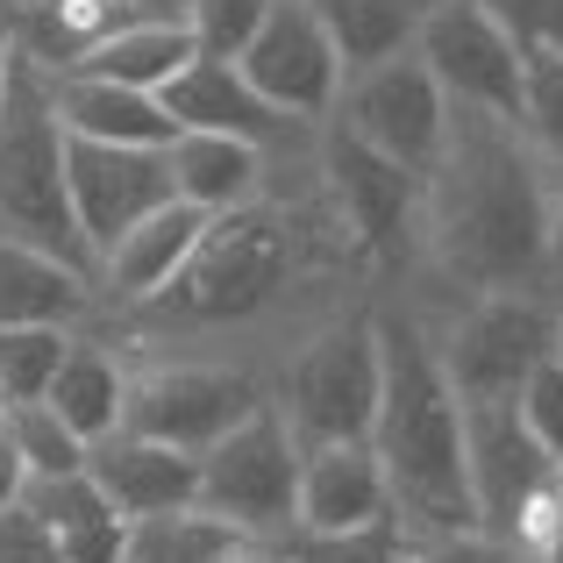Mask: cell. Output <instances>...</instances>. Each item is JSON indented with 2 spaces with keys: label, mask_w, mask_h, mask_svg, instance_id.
I'll return each mask as SVG.
<instances>
[{
  "label": "cell",
  "mask_w": 563,
  "mask_h": 563,
  "mask_svg": "<svg viewBox=\"0 0 563 563\" xmlns=\"http://www.w3.org/2000/svg\"><path fill=\"white\" fill-rule=\"evenodd\" d=\"M264 14H272V0H186V29L207 57H235Z\"/></svg>",
  "instance_id": "obj_31"
},
{
  "label": "cell",
  "mask_w": 563,
  "mask_h": 563,
  "mask_svg": "<svg viewBox=\"0 0 563 563\" xmlns=\"http://www.w3.org/2000/svg\"><path fill=\"white\" fill-rule=\"evenodd\" d=\"M556 357H563V314H556Z\"/></svg>",
  "instance_id": "obj_44"
},
{
  "label": "cell",
  "mask_w": 563,
  "mask_h": 563,
  "mask_svg": "<svg viewBox=\"0 0 563 563\" xmlns=\"http://www.w3.org/2000/svg\"><path fill=\"white\" fill-rule=\"evenodd\" d=\"M192 507L235 521L250 542H286L300 521V435L264 399L257 413L200 450V499Z\"/></svg>",
  "instance_id": "obj_5"
},
{
  "label": "cell",
  "mask_w": 563,
  "mask_h": 563,
  "mask_svg": "<svg viewBox=\"0 0 563 563\" xmlns=\"http://www.w3.org/2000/svg\"><path fill=\"white\" fill-rule=\"evenodd\" d=\"M514 413L528 421V435L550 450V464L563 456V357H542L536 372L521 378V393H514Z\"/></svg>",
  "instance_id": "obj_33"
},
{
  "label": "cell",
  "mask_w": 563,
  "mask_h": 563,
  "mask_svg": "<svg viewBox=\"0 0 563 563\" xmlns=\"http://www.w3.org/2000/svg\"><path fill=\"white\" fill-rule=\"evenodd\" d=\"M407 563H428V550H421V542H413V550H407Z\"/></svg>",
  "instance_id": "obj_42"
},
{
  "label": "cell",
  "mask_w": 563,
  "mask_h": 563,
  "mask_svg": "<svg viewBox=\"0 0 563 563\" xmlns=\"http://www.w3.org/2000/svg\"><path fill=\"white\" fill-rule=\"evenodd\" d=\"M314 14H321V29H329L343 71H357V65L413 51V29H421L428 0H314Z\"/></svg>",
  "instance_id": "obj_25"
},
{
  "label": "cell",
  "mask_w": 563,
  "mask_h": 563,
  "mask_svg": "<svg viewBox=\"0 0 563 563\" xmlns=\"http://www.w3.org/2000/svg\"><path fill=\"white\" fill-rule=\"evenodd\" d=\"M321 179H329V200H335V214H343V229L357 235L364 257L393 264L421 243V172L393 165L372 143L343 136V129L329 122V136H321Z\"/></svg>",
  "instance_id": "obj_11"
},
{
  "label": "cell",
  "mask_w": 563,
  "mask_h": 563,
  "mask_svg": "<svg viewBox=\"0 0 563 563\" xmlns=\"http://www.w3.org/2000/svg\"><path fill=\"white\" fill-rule=\"evenodd\" d=\"M22 507L36 514L51 536H71V528H93V521H108V493L93 485V471H36V478L22 485Z\"/></svg>",
  "instance_id": "obj_27"
},
{
  "label": "cell",
  "mask_w": 563,
  "mask_h": 563,
  "mask_svg": "<svg viewBox=\"0 0 563 563\" xmlns=\"http://www.w3.org/2000/svg\"><path fill=\"white\" fill-rule=\"evenodd\" d=\"M165 165H172V200L200 207V214H229V207L264 200L272 157L243 136H221V129H179L165 143Z\"/></svg>",
  "instance_id": "obj_19"
},
{
  "label": "cell",
  "mask_w": 563,
  "mask_h": 563,
  "mask_svg": "<svg viewBox=\"0 0 563 563\" xmlns=\"http://www.w3.org/2000/svg\"><path fill=\"white\" fill-rule=\"evenodd\" d=\"M43 407H51L79 442H100L108 428H122L129 372H122V364H114L100 343H79V335H71V350H65V364H57V378L43 385Z\"/></svg>",
  "instance_id": "obj_23"
},
{
  "label": "cell",
  "mask_w": 563,
  "mask_h": 563,
  "mask_svg": "<svg viewBox=\"0 0 563 563\" xmlns=\"http://www.w3.org/2000/svg\"><path fill=\"white\" fill-rule=\"evenodd\" d=\"M65 350H71L65 321H14V329H0V393H8V407L43 399V385L57 378Z\"/></svg>",
  "instance_id": "obj_26"
},
{
  "label": "cell",
  "mask_w": 563,
  "mask_h": 563,
  "mask_svg": "<svg viewBox=\"0 0 563 563\" xmlns=\"http://www.w3.org/2000/svg\"><path fill=\"white\" fill-rule=\"evenodd\" d=\"M200 57L186 22H157V14H129L114 22L100 43H86L65 71H86V79H114V86H143V93H165L172 79Z\"/></svg>",
  "instance_id": "obj_21"
},
{
  "label": "cell",
  "mask_w": 563,
  "mask_h": 563,
  "mask_svg": "<svg viewBox=\"0 0 563 563\" xmlns=\"http://www.w3.org/2000/svg\"><path fill=\"white\" fill-rule=\"evenodd\" d=\"M507 542H514L528 563H563V485H556V478H542L536 493L521 499Z\"/></svg>",
  "instance_id": "obj_32"
},
{
  "label": "cell",
  "mask_w": 563,
  "mask_h": 563,
  "mask_svg": "<svg viewBox=\"0 0 563 563\" xmlns=\"http://www.w3.org/2000/svg\"><path fill=\"white\" fill-rule=\"evenodd\" d=\"M278 413L300 442H357L372 435L378 407V329L372 321H335L321 329L278 378Z\"/></svg>",
  "instance_id": "obj_7"
},
{
  "label": "cell",
  "mask_w": 563,
  "mask_h": 563,
  "mask_svg": "<svg viewBox=\"0 0 563 563\" xmlns=\"http://www.w3.org/2000/svg\"><path fill=\"white\" fill-rule=\"evenodd\" d=\"M200 229H207V214H200V207H186V200L151 207V214L129 221V229L93 257V292H108V300H129V307L165 300V286L186 272V257H192V243H200Z\"/></svg>",
  "instance_id": "obj_18"
},
{
  "label": "cell",
  "mask_w": 563,
  "mask_h": 563,
  "mask_svg": "<svg viewBox=\"0 0 563 563\" xmlns=\"http://www.w3.org/2000/svg\"><path fill=\"white\" fill-rule=\"evenodd\" d=\"M378 329V407H372V450L393 493V521L413 542L464 536L478 528L464 471V399L442 372L421 321H372Z\"/></svg>",
  "instance_id": "obj_2"
},
{
  "label": "cell",
  "mask_w": 563,
  "mask_h": 563,
  "mask_svg": "<svg viewBox=\"0 0 563 563\" xmlns=\"http://www.w3.org/2000/svg\"><path fill=\"white\" fill-rule=\"evenodd\" d=\"M521 136L542 157H563V51H521V108H514Z\"/></svg>",
  "instance_id": "obj_28"
},
{
  "label": "cell",
  "mask_w": 563,
  "mask_h": 563,
  "mask_svg": "<svg viewBox=\"0 0 563 563\" xmlns=\"http://www.w3.org/2000/svg\"><path fill=\"white\" fill-rule=\"evenodd\" d=\"M292 257H300L292 221L278 207L250 200V207H229V214H207L186 272L165 292L192 321H243L278 300V286L292 278Z\"/></svg>",
  "instance_id": "obj_4"
},
{
  "label": "cell",
  "mask_w": 563,
  "mask_h": 563,
  "mask_svg": "<svg viewBox=\"0 0 563 563\" xmlns=\"http://www.w3.org/2000/svg\"><path fill=\"white\" fill-rule=\"evenodd\" d=\"M413 57L435 71L450 108H485V114L521 108V43L478 0H428L421 29H413Z\"/></svg>",
  "instance_id": "obj_10"
},
{
  "label": "cell",
  "mask_w": 563,
  "mask_h": 563,
  "mask_svg": "<svg viewBox=\"0 0 563 563\" xmlns=\"http://www.w3.org/2000/svg\"><path fill=\"white\" fill-rule=\"evenodd\" d=\"M393 521V493L372 442H300V521L292 536H335V528Z\"/></svg>",
  "instance_id": "obj_17"
},
{
  "label": "cell",
  "mask_w": 563,
  "mask_h": 563,
  "mask_svg": "<svg viewBox=\"0 0 563 563\" xmlns=\"http://www.w3.org/2000/svg\"><path fill=\"white\" fill-rule=\"evenodd\" d=\"M8 435H14V450H22L29 478H36V471H79V464H86V442L71 435V428L57 421L51 407H43V399L8 407Z\"/></svg>",
  "instance_id": "obj_30"
},
{
  "label": "cell",
  "mask_w": 563,
  "mask_h": 563,
  "mask_svg": "<svg viewBox=\"0 0 563 563\" xmlns=\"http://www.w3.org/2000/svg\"><path fill=\"white\" fill-rule=\"evenodd\" d=\"M122 14H157V22H186V0H114Z\"/></svg>",
  "instance_id": "obj_38"
},
{
  "label": "cell",
  "mask_w": 563,
  "mask_h": 563,
  "mask_svg": "<svg viewBox=\"0 0 563 563\" xmlns=\"http://www.w3.org/2000/svg\"><path fill=\"white\" fill-rule=\"evenodd\" d=\"M428 563H528L507 536H485V528H464V536H435L421 542Z\"/></svg>",
  "instance_id": "obj_36"
},
{
  "label": "cell",
  "mask_w": 563,
  "mask_h": 563,
  "mask_svg": "<svg viewBox=\"0 0 563 563\" xmlns=\"http://www.w3.org/2000/svg\"><path fill=\"white\" fill-rule=\"evenodd\" d=\"M0 421H8V393H0Z\"/></svg>",
  "instance_id": "obj_45"
},
{
  "label": "cell",
  "mask_w": 563,
  "mask_h": 563,
  "mask_svg": "<svg viewBox=\"0 0 563 563\" xmlns=\"http://www.w3.org/2000/svg\"><path fill=\"white\" fill-rule=\"evenodd\" d=\"M43 8H57V0H0V29L22 22V14H43Z\"/></svg>",
  "instance_id": "obj_40"
},
{
  "label": "cell",
  "mask_w": 563,
  "mask_h": 563,
  "mask_svg": "<svg viewBox=\"0 0 563 563\" xmlns=\"http://www.w3.org/2000/svg\"><path fill=\"white\" fill-rule=\"evenodd\" d=\"M257 542L235 521L207 507H172V514H143L122 536V563H243Z\"/></svg>",
  "instance_id": "obj_24"
},
{
  "label": "cell",
  "mask_w": 563,
  "mask_h": 563,
  "mask_svg": "<svg viewBox=\"0 0 563 563\" xmlns=\"http://www.w3.org/2000/svg\"><path fill=\"white\" fill-rule=\"evenodd\" d=\"M57 122H65V136L143 143V151H165V143L179 136V122L165 114L157 93L114 86V79H86V71H57Z\"/></svg>",
  "instance_id": "obj_20"
},
{
  "label": "cell",
  "mask_w": 563,
  "mask_h": 563,
  "mask_svg": "<svg viewBox=\"0 0 563 563\" xmlns=\"http://www.w3.org/2000/svg\"><path fill=\"white\" fill-rule=\"evenodd\" d=\"M235 65L292 122H329L335 93H343V57H335L329 29H321L314 0H272L257 36L235 51Z\"/></svg>",
  "instance_id": "obj_12"
},
{
  "label": "cell",
  "mask_w": 563,
  "mask_h": 563,
  "mask_svg": "<svg viewBox=\"0 0 563 563\" xmlns=\"http://www.w3.org/2000/svg\"><path fill=\"white\" fill-rule=\"evenodd\" d=\"M86 471L108 493V507L122 521H143V514H172L200 499V456L172 450L157 435H136V428H108L100 442H86Z\"/></svg>",
  "instance_id": "obj_16"
},
{
  "label": "cell",
  "mask_w": 563,
  "mask_h": 563,
  "mask_svg": "<svg viewBox=\"0 0 563 563\" xmlns=\"http://www.w3.org/2000/svg\"><path fill=\"white\" fill-rule=\"evenodd\" d=\"M257 407H264V385L250 372H229V364H151V372H129L122 428L200 456L207 442H221Z\"/></svg>",
  "instance_id": "obj_9"
},
{
  "label": "cell",
  "mask_w": 563,
  "mask_h": 563,
  "mask_svg": "<svg viewBox=\"0 0 563 563\" xmlns=\"http://www.w3.org/2000/svg\"><path fill=\"white\" fill-rule=\"evenodd\" d=\"M0 563H65L57 536L22 507V499H14V507H0Z\"/></svg>",
  "instance_id": "obj_35"
},
{
  "label": "cell",
  "mask_w": 563,
  "mask_h": 563,
  "mask_svg": "<svg viewBox=\"0 0 563 563\" xmlns=\"http://www.w3.org/2000/svg\"><path fill=\"white\" fill-rule=\"evenodd\" d=\"M93 307V278L71 272L65 257L22 243V235H0V329L14 321H71Z\"/></svg>",
  "instance_id": "obj_22"
},
{
  "label": "cell",
  "mask_w": 563,
  "mask_h": 563,
  "mask_svg": "<svg viewBox=\"0 0 563 563\" xmlns=\"http://www.w3.org/2000/svg\"><path fill=\"white\" fill-rule=\"evenodd\" d=\"M464 471H471L478 528L485 536H507L521 499L550 478V450L528 435L514 399H485V407H464Z\"/></svg>",
  "instance_id": "obj_14"
},
{
  "label": "cell",
  "mask_w": 563,
  "mask_h": 563,
  "mask_svg": "<svg viewBox=\"0 0 563 563\" xmlns=\"http://www.w3.org/2000/svg\"><path fill=\"white\" fill-rule=\"evenodd\" d=\"M550 478H556V485H563V456H556V464H550Z\"/></svg>",
  "instance_id": "obj_43"
},
{
  "label": "cell",
  "mask_w": 563,
  "mask_h": 563,
  "mask_svg": "<svg viewBox=\"0 0 563 563\" xmlns=\"http://www.w3.org/2000/svg\"><path fill=\"white\" fill-rule=\"evenodd\" d=\"M521 51H563V0H478Z\"/></svg>",
  "instance_id": "obj_34"
},
{
  "label": "cell",
  "mask_w": 563,
  "mask_h": 563,
  "mask_svg": "<svg viewBox=\"0 0 563 563\" xmlns=\"http://www.w3.org/2000/svg\"><path fill=\"white\" fill-rule=\"evenodd\" d=\"M421 250L471 292H536L550 278V157L514 114L450 108L442 151L421 172Z\"/></svg>",
  "instance_id": "obj_1"
},
{
  "label": "cell",
  "mask_w": 563,
  "mask_h": 563,
  "mask_svg": "<svg viewBox=\"0 0 563 563\" xmlns=\"http://www.w3.org/2000/svg\"><path fill=\"white\" fill-rule=\"evenodd\" d=\"M550 221H556V250H563V157L550 165Z\"/></svg>",
  "instance_id": "obj_39"
},
{
  "label": "cell",
  "mask_w": 563,
  "mask_h": 563,
  "mask_svg": "<svg viewBox=\"0 0 563 563\" xmlns=\"http://www.w3.org/2000/svg\"><path fill=\"white\" fill-rule=\"evenodd\" d=\"M65 192H71V221H79L86 250L100 257L129 221H143L151 207L172 200V165L165 151H143V143L65 136Z\"/></svg>",
  "instance_id": "obj_13"
},
{
  "label": "cell",
  "mask_w": 563,
  "mask_h": 563,
  "mask_svg": "<svg viewBox=\"0 0 563 563\" xmlns=\"http://www.w3.org/2000/svg\"><path fill=\"white\" fill-rule=\"evenodd\" d=\"M165 114L179 129H221V136H243V143H257L264 157H278V151H292V143L307 136V122H292V114H278L272 100L257 93V86L243 79V65L235 57H192V65L179 71V79L165 86Z\"/></svg>",
  "instance_id": "obj_15"
},
{
  "label": "cell",
  "mask_w": 563,
  "mask_h": 563,
  "mask_svg": "<svg viewBox=\"0 0 563 563\" xmlns=\"http://www.w3.org/2000/svg\"><path fill=\"white\" fill-rule=\"evenodd\" d=\"M0 235L65 257L71 272L93 278L79 221L65 192V122H57V71L22 57L8 43V79H0Z\"/></svg>",
  "instance_id": "obj_3"
},
{
  "label": "cell",
  "mask_w": 563,
  "mask_h": 563,
  "mask_svg": "<svg viewBox=\"0 0 563 563\" xmlns=\"http://www.w3.org/2000/svg\"><path fill=\"white\" fill-rule=\"evenodd\" d=\"M329 122L343 129V136L372 143L378 157H393V165L428 172L435 151H442V129H450V93L435 86V71H428L413 51H399V57L343 71V93H335Z\"/></svg>",
  "instance_id": "obj_8"
},
{
  "label": "cell",
  "mask_w": 563,
  "mask_h": 563,
  "mask_svg": "<svg viewBox=\"0 0 563 563\" xmlns=\"http://www.w3.org/2000/svg\"><path fill=\"white\" fill-rule=\"evenodd\" d=\"M0 79H8V29H0Z\"/></svg>",
  "instance_id": "obj_41"
},
{
  "label": "cell",
  "mask_w": 563,
  "mask_h": 563,
  "mask_svg": "<svg viewBox=\"0 0 563 563\" xmlns=\"http://www.w3.org/2000/svg\"><path fill=\"white\" fill-rule=\"evenodd\" d=\"M428 343H435V357L464 407L514 399L542 357H556V307L542 292H478V307H464Z\"/></svg>",
  "instance_id": "obj_6"
},
{
  "label": "cell",
  "mask_w": 563,
  "mask_h": 563,
  "mask_svg": "<svg viewBox=\"0 0 563 563\" xmlns=\"http://www.w3.org/2000/svg\"><path fill=\"white\" fill-rule=\"evenodd\" d=\"M22 485H29V464H22V450H14L8 421H0V507H14V499H22Z\"/></svg>",
  "instance_id": "obj_37"
},
{
  "label": "cell",
  "mask_w": 563,
  "mask_h": 563,
  "mask_svg": "<svg viewBox=\"0 0 563 563\" xmlns=\"http://www.w3.org/2000/svg\"><path fill=\"white\" fill-rule=\"evenodd\" d=\"M413 536L399 521H372V528H335V536H286L278 563H407Z\"/></svg>",
  "instance_id": "obj_29"
}]
</instances>
